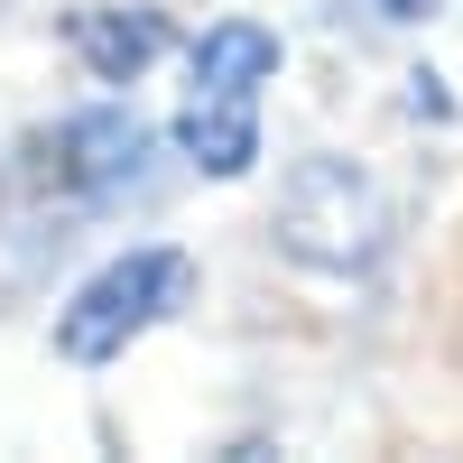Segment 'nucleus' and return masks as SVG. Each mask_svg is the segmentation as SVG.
Returning <instances> with one entry per match:
<instances>
[{"mask_svg": "<svg viewBox=\"0 0 463 463\" xmlns=\"http://www.w3.org/2000/svg\"><path fill=\"white\" fill-rule=\"evenodd\" d=\"M74 56H84L102 84H130V74H148L167 56V19L139 10V0H130V10H84V19H74Z\"/></svg>", "mask_w": 463, "mask_h": 463, "instance_id": "5", "label": "nucleus"}, {"mask_svg": "<svg viewBox=\"0 0 463 463\" xmlns=\"http://www.w3.org/2000/svg\"><path fill=\"white\" fill-rule=\"evenodd\" d=\"M185 297H195V260H185V250H130V260L93 269V279L65 297L56 353L84 362V371H93V362H121L130 343H139L148 325H167Z\"/></svg>", "mask_w": 463, "mask_h": 463, "instance_id": "2", "label": "nucleus"}, {"mask_svg": "<svg viewBox=\"0 0 463 463\" xmlns=\"http://www.w3.org/2000/svg\"><path fill=\"white\" fill-rule=\"evenodd\" d=\"M390 19H427V10H445V0H380Z\"/></svg>", "mask_w": 463, "mask_h": 463, "instance_id": "6", "label": "nucleus"}, {"mask_svg": "<svg viewBox=\"0 0 463 463\" xmlns=\"http://www.w3.org/2000/svg\"><path fill=\"white\" fill-rule=\"evenodd\" d=\"M380 241H390V204H380V185L353 158H306L288 176V195H279V250L288 260L353 279V269L380 260Z\"/></svg>", "mask_w": 463, "mask_h": 463, "instance_id": "3", "label": "nucleus"}, {"mask_svg": "<svg viewBox=\"0 0 463 463\" xmlns=\"http://www.w3.org/2000/svg\"><path fill=\"white\" fill-rule=\"evenodd\" d=\"M269 74H279V37H269L260 19H222V28H204L195 74H185V102H176V148H185L204 176H250Z\"/></svg>", "mask_w": 463, "mask_h": 463, "instance_id": "1", "label": "nucleus"}, {"mask_svg": "<svg viewBox=\"0 0 463 463\" xmlns=\"http://www.w3.org/2000/svg\"><path fill=\"white\" fill-rule=\"evenodd\" d=\"M139 148H148V130L130 111H74V121H56L37 139V176L56 195H102V185H121L139 167Z\"/></svg>", "mask_w": 463, "mask_h": 463, "instance_id": "4", "label": "nucleus"}]
</instances>
